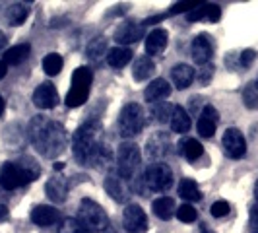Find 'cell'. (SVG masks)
<instances>
[{
    "label": "cell",
    "mask_w": 258,
    "mask_h": 233,
    "mask_svg": "<svg viewBox=\"0 0 258 233\" xmlns=\"http://www.w3.org/2000/svg\"><path fill=\"white\" fill-rule=\"evenodd\" d=\"M140 167V148L134 142H124L118 146L116 152V169L118 175L126 181L136 175V171Z\"/></svg>",
    "instance_id": "obj_8"
},
{
    "label": "cell",
    "mask_w": 258,
    "mask_h": 233,
    "mask_svg": "<svg viewBox=\"0 0 258 233\" xmlns=\"http://www.w3.org/2000/svg\"><path fill=\"white\" fill-rule=\"evenodd\" d=\"M167 41H169V33L165 29H154L148 37H146V51L148 54H161L165 51L167 47Z\"/></svg>",
    "instance_id": "obj_19"
},
{
    "label": "cell",
    "mask_w": 258,
    "mask_h": 233,
    "mask_svg": "<svg viewBox=\"0 0 258 233\" xmlns=\"http://www.w3.org/2000/svg\"><path fill=\"white\" fill-rule=\"evenodd\" d=\"M152 208H154V214L159 218V220H171L173 214L177 212V210H175L173 198H169V196H161V198L154 200Z\"/></svg>",
    "instance_id": "obj_25"
},
{
    "label": "cell",
    "mask_w": 258,
    "mask_h": 233,
    "mask_svg": "<svg viewBox=\"0 0 258 233\" xmlns=\"http://www.w3.org/2000/svg\"><path fill=\"white\" fill-rule=\"evenodd\" d=\"M206 14H208V4L206 2H200L194 10L186 14V20L188 22H200V20H206Z\"/></svg>",
    "instance_id": "obj_35"
},
{
    "label": "cell",
    "mask_w": 258,
    "mask_h": 233,
    "mask_svg": "<svg viewBox=\"0 0 258 233\" xmlns=\"http://www.w3.org/2000/svg\"><path fill=\"white\" fill-rule=\"evenodd\" d=\"M78 220L82 221V225L90 233L105 231L109 227V218L107 212L99 206L95 200L91 198H84L80 204V212H78Z\"/></svg>",
    "instance_id": "obj_5"
},
{
    "label": "cell",
    "mask_w": 258,
    "mask_h": 233,
    "mask_svg": "<svg viewBox=\"0 0 258 233\" xmlns=\"http://www.w3.org/2000/svg\"><path fill=\"white\" fill-rule=\"evenodd\" d=\"M179 196H182V198L188 200V202L202 200V193H200L196 181H192V179H182V181L179 183Z\"/></svg>",
    "instance_id": "obj_29"
},
{
    "label": "cell",
    "mask_w": 258,
    "mask_h": 233,
    "mask_svg": "<svg viewBox=\"0 0 258 233\" xmlns=\"http://www.w3.org/2000/svg\"><path fill=\"white\" fill-rule=\"evenodd\" d=\"M155 70V65L154 61L150 59V56H140L136 63H134V72H132V76L136 82H144V80H148V78L154 74Z\"/></svg>",
    "instance_id": "obj_28"
},
{
    "label": "cell",
    "mask_w": 258,
    "mask_h": 233,
    "mask_svg": "<svg viewBox=\"0 0 258 233\" xmlns=\"http://www.w3.org/2000/svg\"><path fill=\"white\" fill-rule=\"evenodd\" d=\"M212 76H214V66L212 65L200 66V70H198V82L200 84H208L212 80Z\"/></svg>",
    "instance_id": "obj_40"
},
{
    "label": "cell",
    "mask_w": 258,
    "mask_h": 233,
    "mask_svg": "<svg viewBox=\"0 0 258 233\" xmlns=\"http://www.w3.org/2000/svg\"><path fill=\"white\" fill-rule=\"evenodd\" d=\"M45 191L52 202H64L66 194H68V181L64 177H52L45 185Z\"/></svg>",
    "instance_id": "obj_20"
},
{
    "label": "cell",
    "mask_w": 258,
    "mask_h": 233,
    "mask_svg": "<svg viewBox=\"0 0 258 233\" xmlns=\"http://www.w3.org/2000/svg\"><path fill=\"white\" fill-rule=\"evenodd\" d=\"M105 191L115 202H126L130 198V187L120 175H109L105 179Z\"/></svg>",
    "instance_id": "obj_14"
},
{
    "label": "cell",
    "mask_w": 258,
    "mask_h": 233,
    "mask_svg": "<svg viewBox=\"0 0 258 233\" xmlns=\"http://www.w3.org/2000/svg\"><path fill=\"white\" fill-rule=\"evenodd\" d=\"M58 233H90V231L82 225L80 220H76V218H66V220H62V223H60Z\"/></svg>",
    "instance_id": "obj_32"
},
{
    "label": "cell",
    "mask_w": 258,
    "mask_h": 233,
    "mask_svg": "<svg viewBox=\"0 0 258 233\" xmlns=\"http://www.w3.org/2000/svg\"><path fill=\"white\" fill-rule=\"evenodd\" d=\"M200 2L198 0H192V2H179V4H175L171 10L167 12V16H175V14H181V12H190V10H194L196 6H198Z\"/></svg>",
    "instance_id": "obj_36"
},
{
    "label": "cell",
    "mask_w": 258,
    "mask_h": 233,
    "mask_svg": "<svg viewBox=\"0 0 258 233\" xmlns=\"http://www.w3.org/2000/svg\"><path fill=\"white\" fill-rule=\"evenodd\" d=\"M171 185H173V173H171L169 165L161 163V161H155L146 169L140 191L142 193H165V191H169Z\"/></svg>",
    "instance_id": "obj_4"
},
{
    "label": "cell",
    "mask_w": 258,
    "mask_h": 233,
    "mask_svg": "<svg viewBox=\"0 0 258 233\" xmlns=\"http://www.w3.org/2000/svg\"><path fill=\"white\" fill-rule=\"evenodd\" d=\"M169 148H171V140L165 132H157L154 134L150 140H148V146H146V154L150 159H163L165 155H169Z\"/></svg>",
    "instance_id": "obj_15"
},
{
    "label": "cell",
    "mask_w": 258,
    "mask_h": 233,
    "mask_svg": "<svg viewBox=\"0 0 258 233\" xmlns=\"http://www.w3.org/2000/svg\"><path fill=\"white\" fill-rule=\"evenodd\" d=\"M6 218H8V208H6V206H0V221L6 220Z\"/></svg>",
    "instance_id": "obj_44"
},
{
    "label": "cell",
    "mask_w": 258,
    "mask_h": 233,
    "mask_svg": "<svg viewBox=\"0 0 258 233\" xmlns=\"http://www.w3.org/2000/svg\"><path fill=\"white\" fill-rule=\"evenodd\" d=\"M74 157L82 165H97L109 159V150L103 142V130L99 123L82 125L72 140Z\"/></svg>",
    "instance_id": "obj_1"
},
{
    "label": "cell",
    "mask_w": 258,
    "mask_h": 233,
    "mask_svg": "<svg viewBox=\"0 0 258 233\" xmlns=\"http://www.w3.org/2000/svg\"><path fill=\"white\" fill-rule=\"evenodd\" d=\"M2 113H4V97L0 95V116H2Z\"/></svg>",
    "instance_id": "obj_46"
},
{
    "label": "cell",
    "mask_w": 258,
    "mask_h": 233,
    "mask_svg": "<svg viewBox=\"0 0 258 233\" xmlns=\"http://www.w3.org/2000/svg\"><path fill=\"white\" fill-rule=\"evenodd\" d=\"M144 35V24H136V22H124L115 29V41L122 45L128 43H136L138 39H142Z\"/></svg>",
    "instance_id": "obj_12"
},
{
    "label": "cell",
    "mask_w": 258,
    "mask_h": 233,
    "mask_svg": "<svg viewBox=\"0 0 258 233\" xmlns=\"http://www.w3.org/2000/svg\"><path fill=\"white\" fill-rule=\"evenodd\" d=\"M194 68L188 65H177L173 70H171V80H173V84L179 88V90H186L190 84H192L194 80Z\"/></svg>",
    "instance_id": "obj_21"
},
{
    "label": "cell",
    "mask_w": 258,
    "mask_h": 233,
    "mask_svg": "<svg viewBox=\"0 0 258 233\" xmlns=\"http://www.w3.org/2000/svg\"><path fill=\"white\" fill-rule=\"evenodd\" d=\"M29 52H31V47H29L27 43L14 45L12 49H8V51L4 52V65H6V66H8V65H10V66L22 65L27 56H29Z\"/></svg>",
    "instance_id": "obj_24"
},
{
    "label": "cell",
    "mask_w": 258,
    "mask_h": 233,
    "mask_svg": "<svg viewBox=\"0 0 258 233\" xmlns=\"http://www.w3.org/2000/svg\"><path fill=\"white\" fill-rule=\"evenodd\" d=\"M220 16H221V10L218 4H208V14H206L208 22H218Z\"/></svg>",
    "instance_id": "obj_42"
},
{
    "label": "cell",
    "mask_w": 258,
    "mask_h": 233,
    "mask_svg": "<svg viewBox=\"0 0 258 233\" xmlns=\"http://www.w3.org/2000/svg\"><path fill=\"white\" fill-rule=\"evenodd\" d=\"M33 103L39 109H52L54 105L58 103V93L56 88L52 86L51 82L41 84L37 90L33 91Z\"/></svg>",
    "instance_id": "obj_13"
},
{
    "label": "cell",
    "mask_w": 258,
    "mask_h": 233,
    "mask_svg": "<svg viewBox=\"0 0 258 233\" xmlns=\"http://www.w3.org/2000/svg\"><path fill=\"white\" fill-rule=\"evenodd\" d=\"M254 84H256V88H258V78H256V82H254Z\"/></svg>",
    "instance_id": "obj_50"
},
{
    "label": "cell",
    "mask_w": 258,
    "mask_h": 233,
    "mask_svg": "<svg viewBox=\"0 0 258 233\" xmlns=\"http://www.w3.org/2000/svg\"><path fill=\"white\" fill-rule=\"evenodd\" d=\"M212 54H214V43L208 33H200L198 37L192 41V59L196 65L204 66L210 65L212 61Z\"/></svg>",
    "instance_id": "obj_11"
},
{
    "label": "cell",
    "mask_w": 258,
    "mask_h": 233,
    "mask_svg": "<svg viewBox=\"0 0 258 233\" xmlns=\"http://www.w3.org/2000/svg\"><path fill=\"white\" fill-rule=\"evenodd\" d=\"M130 59H132V51H130L128 47H113V49H109L105 61H107V65H111L113 68H122V66L128 65Z\"/></svg>",
    "instance_id": "obj_22"
},
{
    "label": "cell",
    "mask_w": 258,
    "mask_h": 233,
    "mask_svg": "<svg viewBox=\"0 0 258 233\" xmlns=\"http://www.w3.org/2000/svg\"><path fill=\"white\" fill-rule=\"evenodd\" d=\"M93 82V74L88 66H80L72 74V88L66 95V105L68 107H80L88 101L90 95V86Z\"/></svg>",
    "instance_id": "obj_6"
},
{
    "label": "cell",
    "mask_w": 258,
    "mask_h": 233,
    "mask_svg": "<svg viewBox=\"0 0 258 233\" xmlns=\"http://www.w3.org/2000/svg\"><path fill=\"white\" fill-rule=\"evenodd\" d=\"M31 220L33 223H37L41 227H49V225H54L58 221V210L52 206H35L33 212H31Z\"/></svg>",
    "instance_id": "obj_17"
},
{
    "label": "cell",
    "mask_w": 258,
    "mask_h": 233,
    "mask_svg": "<svg viewBox=\"0 0 258 233\" xmlns=\"http://www.w3.org/2000/svg\"><path fill=\"white\" fill-rule=\"evenodd\" d=\"M254 59H256V51L245 49V51L239 54V66H241V68H248V66L254 63Z\"/></svg>",
    "instance_id": "obj_39"
},
{
    "label": "cell",
    "mask_w": 258,
    "mask_h": 233,
    "mask_svg": "<svg viewBox=\"0 0 258 233\" xmlns=\"http://www.w3.org/2000/svg\"><path fill=\"white\" fill-rule=\"evenodd\" d=\"M41 173L37 161L29 155L20 157L18 161H8L0 169V187L4 191H14L27 183L35 181Z\"/></svg>",
    "instance_id": "obj_3"
},
{
    "label": "cell",
    "mask_w": 258,
    "mask_h": 233,
    "mask_svg": "<svg viewBox=\"0 0 258 233\" xmlns=\"http://www.w3.org/2000/svg\"><path fill=\"white\" fill-rule=\"evenodd\" d=\"M173 109L175 107H169V105H163V107H154V115L157 123H165V121H171V115H173Z\"/></svg>",
    "instance_id": "obj_37"
},
{
    "label": "cell",
    "mask_w": 258,
    "mask_h": 233,
    "mask_svg": "<svg viewBox=\"0 0 258 233\" xmlns=\"http://www.w3.org/2000/svg\"><path fill=\"white\" fill-rule=\"evenodd\" d=\"M171 130L173 132H179V134H184L190 130V115L182 109V107H175L173 109V115H171Z\"/></svg>",
    "instance_id": "obj_23"
},
{
    "label": "cell",
    "mask_w": 258,
    "mask_h": 233,
    "mask_svg": "<svg viewBox=\"0 0 258 233\" xmlns=\"http://www.w3.org/2000/svg\"><path fill=\"white\" fill-rule=\"evenodd\" d=\"M29 16V8L22 2H16V4H10L8 10H6V20L10 26H22Z\"/></svg>",
    "instance_id": "obj_27"
},
{
    "label": "cell",
    "mask_w": 258,
    "mask_h": 233,
    "mask_svg": "<svg viewBox=\"0 0 258 233\" xmlns=\"http://www.w3.org/2000/svg\"><path fill=\"white\" fill-rule=\"evenodd\" d=\"M169 93H171V86H169V82H165L163 78H157V80H154V82L146 88L144 97H146V101H150V103H157L159 99L169 97Z\"/></svg>",
    "instance_id": "obj_18"
},
{
    "label": "cell",
    "mask_w": 258,
    "mask_h": 233,
    "mask_svg": "<svg viewBox=\"0 0 258 233\" xmlns=\"http://www.w3.org/2000/svg\"><path fill=\"white\" fill-rule=\"evenodd\" d=\"M62 56L60 54H56V52H51V54H47L45 59H43V70L49 74V76H56L60 70H62Z\"/></svg>",
    "instance_id": "obj_31"
},
{
    "label": "cell",
    "mask_w": 258,
    "mask_h": 233,
    "mask_svg": "<svg viewBox=\"0 0 258 233\" xmlns=\"http://www.w3.org/2000/svg\"><path fill=\"white\" fill-rule=\"evenodd\" d=\"M6 72H8V66L4 65V61H0V80L6 76Z\"/></svg>",
    "instance_id": "obj_43"
},
{
    "label": "cell",
    "mask_w": 258,
    "mask_h": 233,
    "mask_svg": "<svg viewBox=\"0 0 258 233\" xmlns=\"http://www.w3.org/2000/svg\"><path fill=\"white\" fill-rule=\"evenodd\" d=\"M146 116H144V109L138 103H128L122 107L120 115H118V129H120V136L124 138H132L138 136L144 129Z\"/></svg>",
    "instance_id": "obj_7"
},
{
    "label": "cell",
    "mask_w": 258,
    "mask_h": 233,
    "mask_svg": "<svg viewBox=\"0 0 258 233\" xmlns=\"http://www.w3.org/2000/svg\"><path fill=\"white\" fill-rule=\"evenodd\" d=\"M4 45H6V35H4L2 31H0V49H2Z\"/></svg>",
    "instance_id": "obj_45"
},
{
    "label": "cell",
    "mask_w": 258,
    "mask_h": 233,
    "mask_svg": "<svg viewBox=\"0 0 258 233\" xmlns=\"http://www.w3.org/2000/svg\"><path fill=\"white\" fill-rule=\"evenodd\" d=\"M229 204L225 202V200H218V202H214L212 208H210V212H212V216L214 218H223V216H227L229 214Z\"/></svg>",
    "instance_id": "obj_38"
},
{
    "label": "cell",
    "mask_w": 258,
    "mask_h": 233,
    "mask_svg": "<svg viewBox=\"0 0 258 233\" xmlns=\"http://www.w3.org/2000/svg\"><path fill=\"white\" fill-rule=\"evenodd\" d=\"M122 223H124V229L128 233H144L148 229V218L138 204L126 206L124 214H122Z\"/></svg>",
    "instance_id": "obj_10"
},
{
    "label": "cell",
    "mask_w": 258,
    "mask_h": 233,
    "mask_svg": "<svg viewBox=\"0 0 258 233\" xmlns=\"http://www.w3.org/2000/svg\"><path fill=\"white\" fill-rule=\"evenodd\" d=\"M29 140L37 148V152L45 157H56L66 148V130L60 123L35 116L29 125Z\"/></svg>",
    "instance_id": "obj_2"
},
{
    "label": "cell",
    "mask_w": 258,
    "mask_h": 233,
    "mask_svg": "<svg viewBox=\"0 0 258 233\" xmlns=\"http://www.w3.org/2000/svg\"><path fill=\"white\" fill-rule=\"evenodd\" d=\"M223 150H225V154L233 157V159H239V157H243L246 152V142H245V136H243V132L239 129H227L225 130V134H223Z\"/></svg>",
    "instance_id": "obj_9"
},
{
    "label": "cell",
    "mask_w": 258,
    "mask_h": 233,
    "mask_svg": "<svg viewBox=\"0 0 258 233\" xmlns=\"http://www.w3.org/2000/svg\"><path fill=\"white\" fill-rule=\"evenodd\" d=\"M64 167V163H62V161H58V163H54V169H56V171H58V169H62Z\"/></svg>",
    "instance_id": "obj_48"
},
{
    "label": "cell",
    "mask_w": 258,
    "mask_h": 233,
    "mask_svg": "<svg viewBox=\"0 0 258 233\" xmlns=\"http://www.w3.org/2000/svg\"><path fill=\"white\" fill-rule=\"evenodd\" d=\"M218 123H220V115H218L216 107L206 105L202 109V113H200V119H198V132H200V136H204V138L214 136Z\"/></svg>",
    "instance_id": "obj_16"
},
{
    "label": "cell",
    "mask_w": 258,
    "mask_h": 233,
    "mask_svg": "<svg viewBox=\"0 0 258 233\" xmlns=\"http://www.w3.org/2000/svg\"><path fill=\"white\" fill-rule=\"evenodd\" d=\"M248 227L250 233H258V204L250 208V214H248Z\"/></svg>",
    "instance_id": "obj_41"
},
{
    "label": "cell",
    "mask_w": 258,
    "mask_h": 233,
    "mask_svg": "<svg viewBox=\"0 0 258 233\" xmlns=\"http://www.w3.org/2000/svg\"><path fill=\"white\" fill-rule=\"evenodd\" d=\"M177 218L181 221H184V223H190V221H196V218H198V214H196V210H194L190 204H182V206L177 208Z\"/></svg>",
    "instance_id": "obj_34"
},
{
    "label": "cell",
    "mask_w": 258,
    "mask_h": 233,
    "mask_svg": "<svg viewBox=\"0 0 258 233\" xmlns=\"http://www.w3.org/2000/svg\"><path fill=\"white\" fill-rule=\"evenodd\" d=\"M179 148H181V154L186 157V159H190V161H194V159H198L200 155H202V146H200V142L198 140H194V138H186V140H181V144H179Z\"/></svg>",
    "instance_id": "obj_30"
},
{
    "label": "cell",
    "mask_w": 258,
    "mask_h": 233,
    "mask_svg": "<svg viewBox=\"0 0 258 233\" xmlns=\"http://www.w3.org/2000/svg\"><path fill=\"white\" fill-rule=\"evenodd\" d=\"M243 101L248 109H256L258 107V88L256 84H248L243 91Z\"/></svg>",
    "instance_id": "obj_33"
},
{
    "label": "cell",
    "mask_w": 258,
    "mask_h": 233,
    "mask_svg": "<svg viewBox=\"0 0 258 233\" xmlns=\"http://www.w3.org/2000/svg\"><path fill=\"white\" fill-rule=\"evenodd\" d=\"M107 39L105 37H95L91 39V43L88 45V59L91 63L99 65L103 59H107Z\"/></svg>",
    "instance_id": "obj_26"
},
{
    "label": "cell",
    "mask_w": 258,
    "mask_h": 233,
    "mask_svg": "<svg viewBox=\"0 0 258 233\" xmlns=\"http://www.w3.org/2000/svg\"><path fill=\"white\" fill-rule=\"evenodd\" d=\"M254 196H256V200H258V181H256V185H254Z\"/></svg>",
    "instance_id": "obj_49"
},
{
    "label": "cell",
    "mask_w": 258,
    "mask_h": 233,
    "mask_svg": "<svg viewBox=\"0 0 258 233\" xmlns=\"http://www.w3.org/2000/svg\"><path fill=\"white\" fill-rule=\"evenodd\" d=\"M200 231H202V233H212V231H210V229L206 227V223H200Z\"/></svg>",
    "instance_id": "obj_47"
}]
</instances>
